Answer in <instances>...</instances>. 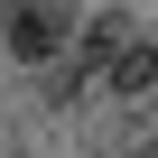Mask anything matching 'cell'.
Returning a JSON list of instances; mask_svg holds the SVG:
<instances>
[{"label": "cell", "instance_id": "3", "mask_svg": "<svg viewBox=\"0 0 158 158\" xmlns=\"http://www.w3.org/2000/svg\"><path fill=\"white\" fill-rule=\"evenodd\" d=\"M112 84H121V93H149V84H158V47H121V56H112Z\"/></svg>", "mask_w": 158, "mask_h": 158}, {"label": "cell", "instance_id": "1", "mask_svg": "<svg viewBox=\"0 0 158 158\" xmlns=\"http://www.w3.org/2000/svg\"><path fill=\"white\" fill-rule=\"evenodd\" d=\"M65 0H0V37H10V56H28V65H47V56H65Z\"/></svg>", "mask_w": 158, "mask_h": 158}, {"label": "cell", "instance_id": "2", "mask_svg": "<svg viewBox=\"0 0 158 158\" xmlns=\"http://www.w3.org/2000/svg\"><path fill=\"white\" fill-rule=\"evenodd\" d=\"M102 56H121V10H102V19L84 28V56H74V65H65V93H84V84H93V65H102Z\"/></svg>", "mask_w": 158, "mask_h": 158}]
</instances>
